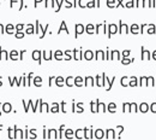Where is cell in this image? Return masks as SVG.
Returning a JSON list of instances; mask_svg holds the SVG:
<instances>
[{
	"instance_id": "obj_1",
	"label": "cell",
	"mask_w": 156,
	"mask_h": 140,
	"mask_svg": "<svg viewBox=\"0 0 156 140\" xmlns=\"http://www.w3.org/2000/svg\"><path fill=\"white\" fill-rule=\"evenodd\" d=\"M31 57H33V59H34V60H36L38 65H41V63H42V51H38V50L33 51Z\"/></svg>"
},
{
	"instance_id": "obj_2",
	"label": "cell",
	"mask_w": 156,
	"mask_h": 140,
	"mask_svg": "<svg viewBox=\"0 0 156 140\" xmlns=\"http://www.w3.org/2000/svg\"><path fill=\"white\" fill-rule=\"evenodd\" d=\"M130 27L127 24H125L122 21H119V26H118V33L119 34H127L130 31Z\"/></svg>"
},
{
	"instance_id": "obj_3",
	"label": "cell",
	"mask_w": 156,
	"mask_h": 140,
	"mask_svg": "<svg viewBox=\"0 0 156 140\" xmlns=\"http://www.w3.org/2000/svg\"><path fill=\"white\" fill-rule=\"evenodd\" d=\"M85 31V27L81 24V23H77L76 26H74V37L76 39H78V35H81Z\"/></svg>"
},
{
	"instance_id": "obj_4",
	"label": "cell",
	"mask_w": 156,
	"mask_h": 140,
	"mask_svg": "<svg viewBox=\"0 0 156 140\" xmlns=\"http://www.w3.org/2000/svg\"><path fill=\"white\" fill-rule=\"evenodd\" d=\"M117 33H118V26L114 24V23L108 24V36L107 37H112L113 34H117Z\"/></svg>"
},
{
	"instance_id": "obj_5",
	"label": "cell",
	"mask_w": 156,
	"mask_h": 140,
	"mask_svg": "<svg viewBox=\"0 0 156 140\" xmlns=\"http://www.w3.org/2000/svg\"><path fill=\"white\" fill-rule=\"evenodd\" d=\"M140 51H142V57H140V59H142V60H144V59L150 60V59H151V53H150L148 50H144V47L142 46Z\"/></svg>"
},
{
	"instance_id": "obj_6",
	"label": "cell",
	"mask_w": 156,
	"mask_h": 140,
	"mask_svg": "<svg viewBox=\"0 0 156 140\" xmlns=\"http://www.w3.org/2000/svg\"><path fill=\"white\" fill-rule=\"evenodd\" d=\"M94 55H95L94 58H95L96 60H97V59H103V60H106V52H104V51H102V50L96 51Z\"/></svg>"
},
{
	"instance_id": "obj_7",
	"label": "cell",
	"mask_w": 156,
	"mask_h": 140,
	"mask_svg": "<svg viewBox=\"0 0 156 140\" xmlns=\"http://www.w3.org/2000/svg\"><path fill=\"white\" fill-rule=\"evenodd\" d=\"M94 52L90 51V50H88V51H85L84 53H83V59H85V60H92L94 59Z\"/></svg>"
},
{
	"instance_id": "obj_8",
	"label": "cell",
	"mask_w": 156,
	"mask_h": 140,
	"mask_svg": "<svg viewBox=\"0 0 156 140\" xmlns=\"http://www.w3.org/2000/svg\"><path fill=\"white\" fill-rule=\"evenodd\" d=\"M64 52L60 51V50H56L54 53H53V58H55L56 60H64Z\"/></svg>"
},
{
	"instance_id": "obj_9",
	"label": "cell",
	"mask_w": 156,
	"mask_h": 140,
	"mask_svg": "<svg viewBox=\"0 0 156 140\" xmlns=\"http://www.w3.org/2000/svg\"><path fill=\"white\" fill-rule=\"evenodd\" d=\"M16 31V26H13V24H7L6 27H5V33L6 34H9V35H11V34H13Z\"/></svg>"
},
{
	"instance_id": "obj_10",
	"label": "cell",
	"mask_w": 156,
	"mask_h": 140,
	"mask_svg": "<svg viewBox=\"0 0 156 140\" xmlns=\"http://www.w3.org/2000/svg\"><path fill=\"white\" fill-rule=\"evenodd\" d=\"M117 57V59H119V60H121V53H120L118 50H115V51H112L109 55V60H112V59H114Z\"/></svg>"
},
{
	"instance_id": "obj_11",
	"label": "cell",
	"mask_w": 156,
	"mask_h": 140,
	"mask_svg": "<svg viewBox=\"0 0 156 140\" xmlns=\"http://www.w3.org/2000/svg\"><path fill=\"white\" fill-rule=\"evenodd\" d=\"M130 31H131V34L136 35V34H138V33L140 31V27H139L138 24H136V23H133V24L130 27Z\"/></svg>"
},
{
	"instance_id": "obj_12",
	"label": "cell",
	"mask_w": 156,
	"mask_h": 140,
	"mask_svg": "<svg viewBox=\"0 0 156 140\" xmlns=\"http://www.w3.org/2000/svg\"><path fill=\"white\" fill-rule=\"evenodd\" d=\"M10 59L11 60H17V59H19V52L18 51H16V50H12L11 52H10Z\"/></svg>"
},
{
	"instance_id": "obj_13",
	"label": "cell",
	"mask_w": 156,
	"mask_h": 140,
	"mask_svg": "<svg viewBox=\"0 0 156 140\" xmlns=\"http://www.w3.org/2000/svg\"><path fill=\"white\" fill-rule=\"evenodd\" d=\"M42 58L45 60H51L53 59V51H49V53L46 52V51H42Z\"/></svg>"
},
{
	"instance_id": "obj_14",
	"label": "cell",
	"mask_w": 156,
	"mask_h": 140,
	"mask_svg": "<svg viewBox=\"0 0 156 140\" xmlns=\"http://www.w3.org/2000/svg\"><path fill=\"white\" fill-rule=\"evenodd\" d=\"M83 81H84V79H83L82 76H76L73 84H74V86H77V87H81V86H84V84H83Z\"/></svg>"
},
{
	"instance_id": "obj_15",
	"label": "cell",
	"mask_w": 156,
	"mask_h": 140,
	"mask_svg": "<svg viewBox=\"0 0 156 140\" xmlns=\"http://www.w3.org/2000/svg\"><path fill=\"white\" fill-rule=\"evenodd\" d=\"M65 84V79L63 76H56L55 77V84L58 86V87H63Z\"/></svg>"
},
{
	"instance_id": "obj_16",
	"label": "cell",
	"mask_w": 156,
	"mask_h": 140,
	"mask_svg": "<svg viewBox=\"0 0 156 140\" xmlns=\"http://www.w3.org/2000/svg\"><path fill=\"white\" fill-rule=\"evenodd\" d=\"M117 77L114 76V77H112V79H109L107 75H106V82L108 84V86H107V91H110L112 89V86H113V82H114V80H115Z\"/></svg>"
},
{
	"instance_id": "obj_17",
	"label": "cell",
	"mask_w": 156,
	"mask_h": 140,
	"mask_svg": "<svg viewBox=\"0 0 156 140\" xmlns=\"http://www.w3.org/2000/svg\"><path fill=\"white\" fill-rule=\"evenodd\" d=\"M61 31H66L67 34H70V30H69V28L66 27V23H65V21H63V22H61V24H60V28H59V30H58V34H60Z\"/></svg>"
},
{
	"instance_id": "obj_18",
	"label": "cell",
	"mask_w": 156,
	"mask_h": 140,
	"mask_svg": "<svg viewBox=\"0 0 156 140\" xmlns=\"http://www.w3.org/2000/svg\"><path fill=\"white\" fill-rule=\"evenodd\" d=\"M73 81H74V77H73V76H71V75H69V76L66 77V80H65V84H66V86H69V87L74 86Z\"/></svg>"
},
{
	"instance_id": "obj_19",
	"label": "cell",
	"mask_w": 156,
	"mask_h": 140,
	"mask_svg": "<svg viewBox=\"0 0 156 140\" xmlns=\"http://www.w3.org/2000/svg\"><path fill=\"white\" fill-rule=\"evenodd\" d=\"M148 34H156V27L154 23H150V24H148Z\"/></svg>"
},
{
	"instance_id": "obj_20",
	"label": "cell",
	"mask_w": 156,
	"mask_h": 140,
	"mask_svg": "<svg viewBox=\"0 0 156 140\" xmlns=\"http://www.w3.org/2000/svg\"><path fill=\"white\" fill-rule=\"evenodd\" d=\"M25 34L30 35V34H35V26L33 24H28L27 29H25Z\"/></svg>"
},
{
	"instance_id": "obj_21",
	"label": "cell",
	"mask_w": 156,
	"mask_h": 140,
	"mask_svg": "<svg viewBox=\"0 0 156 140\" xmlns=\"http://www.w3.org/2000/svg\"><path fill=\"white\" fill-rule=\"evenodd\" d=\"M135 62V58H121V64L122 65H129L131 63H133Z\"/></svg>"
},
{
	"instance_id": "obj_22",
	"label": "cell",
	"mask_w": 156,
	"mask_h": 140,
	"mask_svg": "<svg viewBox=\"0 0 156 140\" xmlns=\"http://www.w3.org/2000/svg\"><path fill=\"white\" fill-rule=\"evenodd\" d=\"M10 53L7 51H5V50H1V47H0V60H1V58H4V59H10Z\"/></svg>"
},
{
	"instance_id": "obj_23",
	"label": "cell",
	"mask_w": 156,
	"mask_h": 140,
	"mask_svg": "<svg viewBox=\"0 0 156 140\" xmlns=\"http://www.w3.org/2000/svg\"><path fill=\"white\" fill-rule=\"evenodd\" d=\"M85 31H87L88 34H95V26L89 23V24L85 27Z\"/></svg>"
},
{
	"instance_id": "obj_24",
	"label": "cell",
	"mask_w": 156,
	"mask_h": 140,
	"mask_svg": "<svg viewBox=\"0 0 156 140\" xmlns=\"http://www.w3.org/2000/svg\"><path fill=\"white\" fill-rule=\"evenodd\" d=\"M84 81H85V84L84 86H95V84H94V77L92 76H87L85 79H84Z\"/></svg>"
},
{
	"instance_id": "obj_25",
	"label": "cell",
	"mask_w": 156,
	"mask_h": 140,
	"mask_svg": "<svg viewBox=\"0 0 156 140\" xmlns=\"http://www.w3.org/2000/svg\"><path fill=\"white\" fill-rule=\"evenodd\" d=\"M130 84L129 86H131V87H136V86H138V80L136 76H130Z\"/></svg>"
},
{
	"instance_id": "obj_26",
	"label": "cell",
	"mask_w": 156,
	"mask_h": 140,
	"mask_svg": "<svg viewBox=\"0 0 156 140\" xmlns=\"http://www.w3.org/2000/svg\"><path fill=\"white\" fill-rule=\"evenodd\" d=\"M145 86H155L154 76H147V84H145Z\"/></svg>"
},
{
	"instance_id": "obj_27",
	"label": "cell",
	"mask_w": 156,
	"mask_h": 140,
	"mask_svg": "<svg viewBox=\"0 0 156 140\" xmlns=\"http://www.w3.org/2000/svg\"><path fill=\"white\" fill-rule=\"evenodd\" d=\"M42 84V77L41 76H34V84L36 87H40Z\"/></svg>"
},
{
	"instance_id": "obj_28",
	"label": "cell",
	"mask_w": 156,
	"mask_h": 140,
	"mask_svg": "<svg viewBox=\"0 0 156 140\" xmlns=\"http://www.w3.org/2000/svg\"><path fill=\"white\" fill-rule=\"evenodd\" d=\"M106 5H107L109 9H115L117 0H107V1H106Z\"/></svg>"
},
{
	"instance_id": "obj_29",
	"label": "cell",
	"mask_w": 156,
	"mask_h": 140,
	"mask_svg": "<svg viewBox=\"0 0 156 140\" xmlns=\"http://www.w3.org/2000/svg\"><path fill=\"white\" fill-rule=\"evenodd\" d=\"M40 29H41V24H40V21H38V19H36V22H35V34L40 35Z\"/></svg>"
},
{
	"instance_id": "obj_30",
	"label": "cell",
	"mask_w": 156,
	"mask_h": 140,
	"mask_svg": "<svg viewBox=\"0 0 156 140\" xmlns=\"http://www.w3.org/2000/svg\"><path fill=\"white\" fill-rule=\"evenodd\" d=\"M125 7H126V9H132V7H135V0H127L126 4H125Z\"/></svg>"
},
{
	"instance_id": "obj_31",
	"label": "cell",
	"mask_w": 156,
	"mask_h": 140,
	"mask_svg": "<svg viewBox=\"0 0 156 140\" xmlns=\"http://www.w3.org/2000/svg\"><path fill=\"white\" fill-rule=\"evenodd\" d=\"M87 7H88V9H94V7H96V1H95V0H88Z\"/></svg>"
},
{
	"instance_id": "obj_32",
	"label": "cell",
	"mask_w": 156,
	"mask_h": 140,
	"mask_svg": "<svg viewBox=\"0 0 156 140\" xmlns=\"http://www.w3.org/2000/svg\"><path fill=\"white\" fill-rule=\"evenodd\" d=\"M129 79H130L129 76H122V77H121V86H122V87L129 86V84H127V80H129Z\"/></svg>"
},
{
	"instance_id": "obj_33",
	"label": "cell",
	"mask_w": 156,
	"mask_h": 140,
	"mask_svg": "<svg viewBox=\"0 0 156 140\" xmlns=\"http://www.w3.org/2000/svg\"><path fill=\"white\" fill-rule=\"evenodd\" d=\"M131 55V50H125L121 52V58H127Z\"/></svg>"
},
{
	"instance_id": "obj_34",
	"label": "cell",
	"mask_w": 156,
	"mask_h": 140,
	"mask_svg": "<svg viewBox=\"0 0 156 140\" xmlns=\"http://www.w3.org/2000/svg\"><path fill=\"white\" fill-rule=\"evenodd\" d=\"M87 4H88V0H78V5H79V7H87Z\"/></svg>"
},
{
	"instance_id": "obj_35",
	"label": "cell",
	"mask_w": 156,
	"mask_h": 140,
	"mask_svg": "<svg viewBox=\"0 0 156 140\" xmlns=\"http://www.w3.org/2000/svg\"><path fill=\"white\" fill-rule=\"evenodd\" d=\"M65 7H66V9L73 7V2H72L71 0H65Z\"/></svg>"
},
{
	"instance_id": "obj_36",
	"label": "cell",
	"mask_w": 156,
	"mask_h": 140,
	"mask_svg": "<svg viewBox=\"0 0 156 140\" xmlns=\"http://www.w3.org/2000/svg\"><path fill=\"white\" fill-rule=\"evenodd\" d=\"M77 53H78V50H77V48H73V50H72V55H73L72 58H73L74 60H79V57L77 56Z\"/></svg>"
},
{
	"instance_id": "obj_37",
	"label": "cell",
	"mask_w": 156,
	"mask_h": 140,
	"mask_svg": "<svg viewBox=\"0 0 156 140\" xmlns=\"http://www.w3.org/2000/svg\"><path fill=\"white\" fill-rule=\"evenodd\" d=\"M145 84H147V76H142V77H140V80H139L138 86H144Z\"/></svg>"
},
{
	"instance_id": "obj_38",
	"label": "cell",
	"mask_w": 156,
	"mask_h": 140,
	"mask_svg": "<svg viewBox=\"0 0 156 140\" xmlns=\"http://www.w3.org/2000/svg\"><path fill=\"white\" fill-rule=\"evenodd\" d=\"M49 28V23H48V24H47L46 27H45V28L42 29V34H41V35H40V39H43V37H45V35H46V31H47V29Z\"/></svg>"
},
{
	"instance_id": "obj_39",
	"label": "cell",
	"mask_w": 156,
	"mask_h": 140,
	"mask_svg": "<svg viewBox=\"0 0 156 140\" xmlns=\"http://www.w3.org/2000/svg\"><path fill=\"white\" fill-rule=\"evenodd\" d=\"M24 35H25V34H24L23 31H16V35H15V36H16V39H23Z\"/></svg>"
},
{
	"instance_id": "obj_40",
	"label": "cell",
	"mask_w": 156,
	"mask_h": 140,
	"mask_svg": "<svg viewBox=\"0 0 156 140\" xmlns=\"http://www.w3.org/2000/svg\"><path fill=\"white\" fill-rule=\"evenodd\" d=\"M49 5L52 6V7H54V0H46V7H49Z\"/></svg>"
},
{
	"instance_id": "obj_41",
	"label": "cell",
	"mask_w": 156,
	"mask_h": 140,
	"mask_svg": "<svg viewBox=\"0 0 156 140\" xmlns=\"http://www.w3.org/2000/svg\"><path fill=\"white\" fill-rule=\"evenodd\" d=\"M24 27H25V26H24L23 23H19V24H17V26H16V31H22Z\"/></svg>"
},
{
	"instance_id": "obj_42",
	"label": "cell",
	"mask_w": 156,
	"mask_h": 140,
	"mask_svg": "<svg viewBox=\"0 0 156 140\" xmlns=\"http://www.w3.org/2000/svg\"><path fill=\"white\" fill-rule=\"evenodd\" d=\"M140 27V31H139V34H144V31H145V27H148V24L147 23H144V24H142V26H139Z\"/></svg>"
},
{
	"instance_id": "obj_43",
	"label": "cell",
	"mask_w": 156,
	"mask_h": 140,
	"mask_svg": "<svg viewBox=\"0 0 156 140\" xmlns=\"http://www.w3.org/2000/svg\"><path fill=\"white\" fill-rule=\"evenodd\" d=\"M9 81H10V86H15V84H16V76H15L13 79H11V76H10Z\"/></svg>"
},
{
	"instance_id": "obj_44",
	"label": "cell",
	"mask_w": 156,
	"mask_h": 140,
	"mask_svg": "<svg viewBox=\"0 0 156 140\" xmlns=\"http://www.w3.org/2000/svg\"><path fill=\"white\" fill-rule=\"evenodd\" d=\"M100 79H101V75H96V76H95V80H96V84H97V86H101Z\"/></svg>"
},
{
	"instance_id": "obj_45",
	"label": "cell",
	"mask_w": 156,
	"mask_h": 140,
	"mask_svg": "<svg viewBox=\"0 0 156 140\" xmlns=\"http://www.w3.org/2000/svg\"><path fill=\"white\" fill-rule=\"evenodd\" d=\"M22 86H28V81H27V77L25 76H22Z\"/></svg>"
},
{
	"instance_id": "obj_46",
	"label": "cell",
	"mask_w": 156,
	"mask_h": 140,
	"mask_svg": "<svg viewBox=\"0 0 156 140\" xmlns=\"http://www.w3.org/2000/svg\"><path fill=\"white\" fill-rule=\"evenodd\" d=\"M55 77H56V76H54V75H51V76H49V80H48V84H49V86H52V81H53V80H55Z\"/></svg>"
},
{
	"instance_id": "obj_47",
	"label": "cell",
	"mask_w": 156,
	"mask_h": 140,
	"mask_svg": "<svg viewBox=\"0 0 156 140\" xmlns=\"http://www.w3.org/2000/svg\"><path fill=\"white\" fill-rule=\"evenodd\" d=\"M25 52H27V50H22V51H20V53H19V59H20V60H23V55H24Z\"/></svg>"
},
{
	"instance_id": "obj_48",
	"label": "cell",
	"mask_w": 156,
	"mask_h": 140,
	"mask_svg": "<svg viewBox=\"0 0 156 140\" xmlns=\"http://www.w3.org/2000/svg\"><path fill=\"white\" fill-rule=\"evenodd\" d=\"M140 109H142V111H147V110H148V105H147V104H142V108H140Z\"/></svg>"
},
{
	"instance_id": "obj_49",
	"label": "cell",
	"mask_w": 156,
	"mask_h": 140,
	"mask_svg": "<svg viewBox=\"0 0 156 140\" xmlns=\"http://www.w3.org/2000/svg\"><path fill=\"white\" fill-rule=\"evenodd\" d=\"M109 55H110V52H109V48L107 47V53H106V59H107V60H109Z\"/></svg>"
},
{
	"instance_id": "obj_50",
	"label": "cell",
	"mask_w": 156,
	"mask_h": 140,
	"mask_svg": "<svg viewBox=\"0 0 156 140\" xmlns=\"http://www.w3.org/2000/svg\"><path fill=\"white\" fill-rule=\"evenodd\" d=\"M0 33H1V34L5 33V27H4L2 24H0Z\"/></svg>"
},
{
	"instance_id": "obj_51",
	"label": "cell",
	"mask_w": 156,
	"mask_h": 140,
	"mask_svg": "<svg viewBox=\"0 0 156 140\" xmlns=\"http://www.w3.org/2000/svg\"><path fill=\"white\" fill-rule=\"evenodd\" d=\"M151 59H155V60H156V50L153 52V53H151Z\"/></svg>"
},
{
	"instance_id": "obj_52",
	"label": "cell",
	"mask_w": 156,
	"mask_h": 140,
	"mask_svg": "<svg viewBox=\"0 0 156 140\" xmlns=\"http://www.w3.org/2000/svg\"><path fill=\"white\" fill-rule=\"evenodd\" d=\"M4 109H5L6 111H9V110H10V105H9V104H6V105L4 106Z\"/></svg>"
},
{
	"instance_id": "obj_53",
	"label": "cell",
	"mask_w": 156,
	"mask_h": 140,
	"mask_svg": "<svg viewBox=\"0 0 156 140\" xmlns=\"http://www.w3.org/2000/svg\"><path fill=\"white\" fill-rule=\"evenodd\" d=\"M42 0H35V7H37L38 6V2H41Z\"/></svg>"
},
{
	"instance_id": "obj_54",
	"label": "cell",
	"mask_w": 156,
	"mask_h": 140,
	"mask_svg": "<svg viewBox=\"0 0 156 140\" xmlns=\"http://www.w3.org/2000/svg\"><path fill=\"white\" fill-rule=\"evenodd\" d=\"M151 110H153V111H156V104H153V106H151Z\"/></svg>"
},
{
	"instance_id": "obj_55",
	"label": "cell",
	"mask_w": 156,
	"mask_h": 140,
	"mask_svg": "<svg viewBox=\"0 0 156 140\" xmlns=\"http://www.w3.org/2000/svg\"><path fill=\"white\" fill-rule=\"evenodd\" d=\"M73 7H77V0H73Z\"/></svg>"
},
{
	"instance_id": "obj_56",
	"label": "cell",
	"mask_w": 156,
	"mask_h": 140,
	"mask_svg": "<svg viewBox=\"0 0 156 140\" xmlns=\"http://www.w3.org/2000/svg\"><path fill=\"white\" fill-rule=\"evenodd\" d=\"M97 7H100V0H97Z\"/></svg>"
},
{
	"instance_id": "obj_57",
	"label": "cell",
	"mask_w": 156,
	"mask_h": 140,
	"mask_svg": "<svg viewBox=\"0 0 156 140\" xmlns=\"http://www.w3.org/2000/svg\"><path fill=\"white\" fill-rule=\"evenodd\" d=\"M2 84V81H1V76H0V86Z\"/></svg>"
}]
</instances>
